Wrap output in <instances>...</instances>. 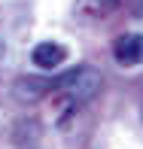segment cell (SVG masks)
<instances>
[{"label": "cell", "instance_id": "obj_1", "mask_svg": "<svg viewBox=\"0 0 143 149\" xmlns=\"http://www.w3.org/2000/svg\"><path fill=\"white\" fill-rule=\"evenodd\" d=\"M100 82H104L100 70H94V67H88V64H79V67H73V70L61 73L58 79H49V91H61L64 97H70L73 104H85V100H91L94 94L100 91Z\"/></svg>", "mask_w": 143, "mask_h": 149}, {"label": "cell", "instance_id": "obj_2", "mask_svg": "<svg viewBox=\"0 0 143 149\" xmlns=\"http://www.w3.org/2000/svg\"><path fill=\"white\" fill-rule=\"evenodd\" d=\"M113 58L122 67H137L143 64V33H122L113 43Z\"/></svg>", "mask_w": 143, "mask_h": 149}, {"label": "cell", "instance_id": "obj_3", "mask_svg": "<svg viewBox=\"0 0 143 149\" xmlns=\"http://www.w3.org/2000/svg\"><path fill=\"white\" fill-rule=\"evenodd\" d=\"M31 61L40 67V70H55L58 64H64V61H67V46L52 43V40L37 43V46H33V52H31Z\"/></svg>", "mask_w": 143, "mask_h": 149}, {"label": "cell", "instance_id": "obj_4", "mask_svg": "<svg viewBox=\"0 0 143 149\" xmlns=\"http://www.w3.org/2000/svg\"><path fill=\"white\" fill-rule=\"evenodd\" d=\"M116 3H119V0H79L76 9H79V15L100 18V15H107V12H113V9H116Z\"/></svg>", "mask_w": 143, "mask_h": 149}, {"label": "cell", "instance_id": "obj_5", "mask_svg": "<svg viewBox=\"0 0 143 149\" xmlns=\"http://www.w3.org/2000/svg\"><path fill=\"white\" fill-rule=\"evenodd\" d=\"M131 15L143 18V0H131Z\"/></svg>", "mask_w": 143, "mask_h": 149}]
</instances>
